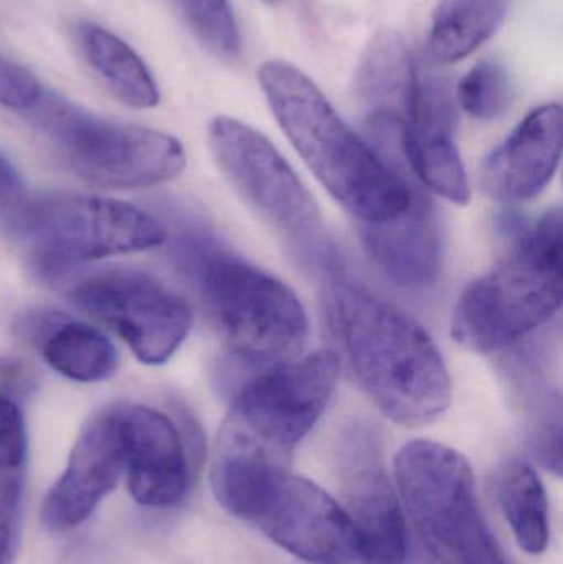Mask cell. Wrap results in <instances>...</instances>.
<instances>
[{
  "instance_id": "cell-22",
  "label": "cell",
  "mask_w": 563,
  "mask_h": 564,
  "mask_svg": "<svg viewBox=\"0 0 563 564\" xmlns=\"http://www.w3.org/2000/svg\"><path fill=\"white\" fill-rule=\"evenodd\" d=\"M205 48L225 62H235L240 56L241 39L228 0H177Z\"/></svg>"
},
{
  "instance_id": "cell-21",
  "label": "cell",
  "mask_w": 563,
  "mask_h": 564,
  "mask_svg": "<svg viewBox=\"0 0 563 564\" xmlns=\"http://www.w3.org/2000/svg\"><path fill=\"white\" fill-rule=\"evenodd\" d=\"M502 513L516 542L529 555H541L549 545V500L544 484L531 464L509 460L498 476Z\"/></svg>"
},
{
  "instance_id": "cell-1",
  "label": "cell",
  "mask_w": 563,
  "mask_h": 564,
  "mask_svg": "<svg viewBox=\"0 0 563 564\" xmlns=\"http://www.w3.org/2000/svg\"><path fill=\"white\" fill-rule=\"evenodd\" d=\"M329 324L364 393L393 423H435L452 403L445 360L425 328L354 282L327 297Z\"/></svg>"
},
{
  "instance_id": "cell-10",
  "label": "cell",
  "mask_w": 563,
  "mask_h": 564,
  "mask_svg": "<svg viewBox=\"0 0 563 564\" xmlns=\"http://www.w3.org/2000/svg\"><path fill=\"white\" fill-rule=\"evenodd\" d=\"M73 304L102 322L145 365H162L178 350L192 327V311L181 295L139 271H108L79 282Z\"/></svg>"
},
{
  "instance_id": "cell-12",
  "label": "cell",
  "mask_w": 563,
  "mask_h": 564,
  "mask_svg": "<svg viewBox=\"0 0 563 564\" xmlns=\"http://www.w3.org/2000/svg\"><path fill=\"white\" fill-rule=\"evenodd\" d=\"M344 512L359 535L362 564H403L407 527L400 496L383 463L379 436L367 424L344 431L337 446Z\"/></svg>"
},
{
  "instance_id": "cell-4",
  "label": "cell",
  "mask_w": 563,
  "mask_h": 564,
  "mask_svg": "<svg viewBox=\"0 0 563 564\" xmlns=\"http://www.w3.org/2000/svg\"><path fill=\"white\" fill-rule=\"evenodd\" d=\"M562 220V208H551L489 273L466 288L453 314L456 344L492 354L518 344L561 311Z\"/></svg>"
},
{
  "instance_id": "cell-2",
  "label": "cell",
  "mask_w": 563,
  "mask_h": 564,
  "mask_svg": "<svg viewBox=\"0 0 563 564\" xmlns=\"http://www.w3.org/2000/svg\"><path fill=\"white\" fill-rule=\"evenodd\" d=\"M258 82L278 124L307 167L360 225L399 217L415 185L409 169H393L337 115L316 83L297 66L271 59Z\"/></svg>"
},
{
  "instance_id": "cell-25",
  "label": "cell",
  "mask_w": 563,
  "mask_h": 564,
  "mask_svg": "<svg viewBox=\"0 0 563 564\" xmlns=\"http://www.w3.org/2000/svg\"><path fill=\"white\" fill-rule=\"evenodd\" d=\"M25 457L26 431L22 410L0 391V467L23 469Z\"/></svg>"
},
{
  "instance_id": "cell-9",
  "label": "cell",
  "mask_w": 563,
  "mask_h": 564,
  "mask_svg": "<svg viewBox=\"0 0 563 564\" xmlns=\"http://www.w3.org/2000/svg\"><path fill=\"white\" fill-rule=\"evenodd\" d=\"M337 378L339 360L333 351L271 365L251 375L231 394L221 426L291 460L294 447L326 411Z\"/></svg>"
},
{
  "instance_id": "cell-14",
  "label": "cell",
  "mask_w": 563,
  "mask_h": 564,
  "mask_svg": "<svg viewBox=\"0 0 563 564\" xmlns=\"http://www.w3.org/2000/svg\"><path fill=\"white\" fill-rule=\"evenodd\" d=\"M126 437V480L132 500L144 507H171L182 500L192 466L174 421L141 404H118Z\"/></svg>"
},
{
  "instance_id": "cell-20",
  "label": "cell",
  "mask_w": 563,
  "mask_h": 564,
  "mask_svg": "<svg viewBox=\"0 0 563 564\" xmlns=\"http://www.w3.org/2000/svg\"><path fill=\"white\" fill-rule=\"evenodd\" d=\"M508 10L509 0H442L430 26V56L443 65L462 62L498 32Z\"/></svg>"
},
{
  "instance_id": "cell-7",
  "label": "cell",
  "mask_w": 563,
  "mask_h": 564,
  "mask_svg": "<svg viewBox=\"0 0 563 564\" xmlns=\"http://www.w3.org/2000/svg\"><path fill=\"white\" fill-rule=\"evenodd\" d=\"M161 221L134 205L78 194H35L19 240L43 280L88 261L152 250L167 241Z\"/></svg>"
},
{
  "instance_id": "cell-8",
  "label": "cell",
  "mask_w": 563,
  "mask_h": 564,
  "mask_svg": "<svg viewBox=\"0 0 563 564\" xmlns=\"http://www.w3.org/2000/svg\"><path fill=\"white\" fill-rule=\"evenodd\" d=\"M208 142L231 187L268 225L301 250L327 257L316 200L260 131L220 116L212 121Z\"/></svg>"
},
{
  "instance_id": "cell-23",
  "label": "cell",
  "mask_w": 563,
  "mask_h": 564,
  "mask_svg": "<svg viewBox=\"0 0 563 564\" xmlns=\"http://www.w3.org/2000/svg\"><path fill=\"white\" fill-rule=\"evenodd\" d=\"M456 96L469 116L481 121H492L502 118L511 108V78L499 63L483 62L466 73L459 82Z\"/></svg>"
},
{
  "instance_id": "cell-24",
  "label": "cell",
  "mask_w": 563,
  "mask_h": 564,
  "mask_svg": "<svg viewBox=\"0 0 563 564\" xmlns=\"http://www.w3.org/2000/svg\"><path fill=\"white\" fill-rule=\"evenodd\" d=\"M33 195L12 162L0 152V225L13 237L22 235Z\"/></svg>"
},
{
  "instance_id": "cell-15",
  "label": "cell",
  "mask_w": 563,
  "mask_h": 564,
  "mask_svg": "<svg viewBox=\"0 0 563 564\" xmlns=\"http://www.w3.org/2000/svg\"><path fill=\"white\" fill-rule=\"evenodd\" d=\"M563 112L544 105L526 116L483 164L481 185L496 200L524 202L541 194L561 162Z\"/></svg>"
},
{
  "instance_id": "cell-28",
  "label": "cell",
  "mask_w": 563,
  "mask_h": 564,
  "mask_svg": "<svg viewBox=\"0 0 563 564\" xmlns=\"http://www.w3.org/2000/svg\"><path fill=\"white\" fill-rule=\"evenodd\" d=\"M263 2H267V3H278V2H281V0H263Z\"/></svg>"
},
{
  "instance_id": "cell-6",
  "label": "cell",
  "mask_w": 563,
  "mask_h": 564,
  "mask_svg": "<svg viewBox=\"0 0 563 564\" xmlns=\"http://www.w3.org/2000/svg\"><path fill=\"white\" fill-rule=\"evenodd\" d=\"M23 112L69 169L98 187H152L177 177L187 164L184 145L174 135L112 124L50 93L42 91Z\"/></svg>"
},
{
  "instance_id": "cell-11",
  "label": "cell",
  "mask_w": 563,
  "mask_h": 564,
  "mask_svg": "<svg viewBox=\"0 0 563 564\" xmlns=\"http://www.w3.org/2000/svg\"><path fill=\"white\" fill-rule=\"evenodd\" d=\"M245 522L307 564L360 558V542L343 506L320 486L278 470L258 490Z\"/></svg>"
},
{
  "instance_id": "cell-16",
  "label": "cell",
  "mask_w": 563,
  "mask_h": 564,
  "mask_svg": "<svg viewBox=\"0 0 563 564\" xmlns=\"http://www.w3.org/2000/svg\"><path fill=\"white\" fill-rule=\"evenodd\" d=\"M367 253L400 288H430L442 270V240L429 198L419 187L405 212L382 224L360 225Z\"/></svg>"
},
{
  "instance_id": "cell-17",
  "label": "cell",
  "mask_w": 563,
  "mask_h": 564,
  "mask_svg": "<svg viewBox=\"0 0 563 564\" xmlns=\"http://www.w3.org/2000/svg\"><path fill=\"white\" fill-rule=\"evenodd\" d=\"M20 325L22 335L40 348L46 364L69 380L96 383L118 368L115 345L93 325L58 312H36Z\"/></svg>"
},
{
  "instance_id": "cell-26",
  "label": "cell",
  "mask_w": 563,
  "mask_h": 564,
  "mask_svg": "<svg viewBox=\"0 0 563 564\" xmlns=\"http://www.w3.org/2000/svg\"><path fill=\"white\" fill-rule=\"evenodd\" d=\"M23 490V469L0 467V564L12 562L17 512Z\"/></svg>"
},
{
  "instance_id": "cell-5",
  "label": "cell",
  "mask_w": 563,
  "mask_h": 564,
  "mask_svg": "<svg viewBox=\"0 0 563 564\" xmlns=\"http://www.w3.org/2000/svg\"><path fill=\"white\" fill-rule=\"evenodd\" d=\"M396 479L423 545L440 564H509L492 535L463 454L433 441L405 444Z\"/></svg>"
},
{
  "instance_id": "cell-3",
  "label": "cell",
  "mask_w": 563,
  "mask_h": 564,
  "mask_svg": "<svg viewBox=\"0 0 563 564\" xmlns=\"http://www.w3.org/2000/svg\"><path fill=\"white\" fill-rule=\"evenodd\" d=\"M175 257L228 341V354L250 370L294 360L307 340V315L284 282L221 250L204 235H182Z\"/></svg>"
},
{
  "instance_id": "cell-13",
  "label": "cell",
  "mask_w": 563,
  "mask_h": 564,
  "mask_svg": "<svg viewBox=\"0 0 563 564\" xmlns=\"http://www.w3.org/2000/svg\"><path fill=\"white\" fill-rule=\"evenodd\" d=\"M126 467V437L118 406L96 414L69 454L68 466L43 499L40 519L52 532L85 523L115 490Z\"/></svg>"
},
{
  "instance_id": "cell-19",
  "label": "cell",
  "mask_w": 563,
  "mask_h": 564,
  "mask_svg": "<svg viewBox=\"0 0 563 564\" xmlns=\"http://www.w3.org/2000/svg\"><path fill=\"white\" fill-rule=\"evenodd\" d=\"M79 48L102 85L122 105L134 109L159 105L158 85L141 56L115 33L98 23H79Z\"/></svg>"
},
{
  "instance_id": "cell-18",
  "label": "cell",
  "mask_w": 563,
  "mask_h": 564,
  "mask_svg": "<svg viewBox=\"0 0 563 564\" xmlns=\"http://www.w3.org/2000/svg\"><path fill=\"white\" fill-rule=\"evenodd\" d=\"M419 72L412 52L399 30L380 29L367 43L356 76L354 91L370 116L409 121L415 101Z\"/></svg>"
},
{
  "instance_id": "cell-27",
  "label": "cell",
  "mask_w": 563,
  "mask_h": 564,
  "mask_svg": "<svg viewBox=\"0 0 563 564\" xmlns=\"http://www.w3.org/2000/svg\"><path fill=\"white\" fill-rule=\"evenodd\" d=\"M42 91L32 73L0 56V106L26 111L35 105Z\"/></svg>"
}]
</instances>
